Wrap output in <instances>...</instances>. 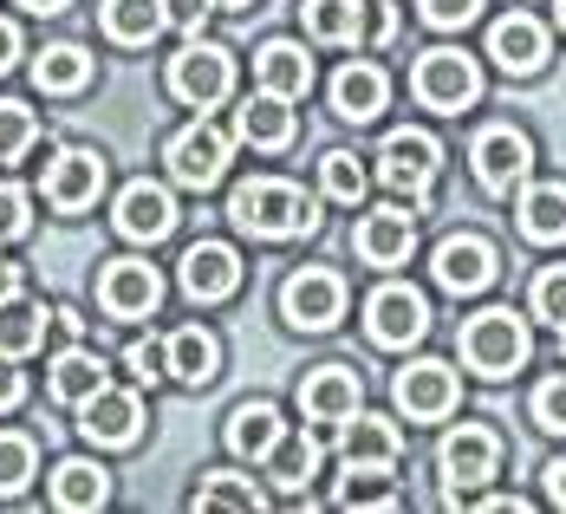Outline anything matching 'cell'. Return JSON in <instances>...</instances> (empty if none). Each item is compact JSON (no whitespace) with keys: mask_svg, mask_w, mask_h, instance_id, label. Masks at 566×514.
<instances>
[{"mask_svg":"<svg viewBox=\"0 0 566 514\" xmlns=\"http://www.w3.org/2000/svg\"><path fill=\"white\" fill-rule=\"evenodd\" d=\"M534 313L554 319V326H566V268H547V274L534 281Z\"/></svg>","mask_w":566,"mask_h":514,"instance_id":"cell-42","label":"cell"},{"mask_svg":"<svg viewBox=\"0 0 566 514\" xmlns=\"http://www.w3.org/2000/svg\"><path fill=\"white\" fill-rule=\"evenodd\" d=\"M339 502L345 508H403L397 489H371V482H339Z\"/></svg>","mask_w":566,"mask_h":514,"instance_id":"cell-44","label":"cell"},{"mask_svg":"<svg viewBox=\"0 0 566 514\" xmlns=\"http://www.w3.org/2000/svg\"><path fill=\"white\" fill-rule=\"evenodd\" d=\"M385 98H391V78H385L371 59L345 65L339 78H333V112H339L345 124H371V117L385 112Z\"/></svg>","mask_w":566,"mask_h":514,"instance_id":"cell-23","label":"cell"},{"mask_svg":"<svg viewBox=\"0 0 566 514\" xmlns=\"http://www.w3.org/2000/svg\"><path fill=\"white\" fill-rule=\"evenodd\" d=\"M98 189H105V157L98 150H59L53 164H46V202H53L59 216L92 209Z\"/></svg>","mask_w":566,"mask_h":514,"instance_id":"cell-14","label":"cell"},{"mask_svg":"<svg viewBox=\"0 0 566 514\" xmlns=\"http://www.w3.org/2000/svg\"><path fill=\"white\" fill-rule=\"evenodd\" d=\"M547 495H554V508H566V462L547 469Z\"/></svg>","mask_w":566,"mask_h":514,"instance_id":"cell-49","label":"cell"},{"mask_svg":"<svg viewBox=\"0 0 566 514\" xmlns=\"http://www.w3.org/2000/svg\"><path fill=\"white\" fill-rule=\"evenodd\" d=\"M410 92H417V105H430V112H469V105L482 98V72H475V59L469 53L437 46V53L417 59Z\"/></svg>","mask_w":566,"mask_h":514,"instance_id":"cell-4","label":"cell"},{"mask_svg":"<svg viewBox=\"0 0 566 514\" xmlns=\"http://www.w3.org/2000/svg\"><path fill=\"white\" fill-rule=\"evenodd\" d=\"M124 371H130L137 385H157V378H170V345L130 339V345H124Z\"/></svg>","mask_w":566,"mask_h":514,"instance_id":"cell-39","label":"cell"},{"mask_svg":"<svg viewBox=\"0 0 566 514\" xmlns=\"http://www.w3.org/2000/svg\"><path fill=\"white\" fill-rule=\"evenodd\" d=\"M319 462H326V437H281V450L261 462L281 489H306L313 475H319Z\"/></svg>","mask_w":566,"mask_h":514,"instance_id":"cell-34","label":"cell"},{"mask_svg":"<svg viewBox=\"0 0 566 514\" xmlns=\"http://www.w3.org/2000/svg\"><path fill=\"white\" fill-rule=\"evenodd\" d=\"M20 398H27V378H20V371H13V358L0 352V410H13Z\"/></svg>","mask_w":566,"mask_h":514,"instance_id":"cell-46","label":"cell"},{"mask_svg":"<svg viewBox=\"0 0 566 514\" xmlns=\"http://www.w3.org/2000/svg\"><path fill=\"white\" fill-rule=\"evenodd\" d=\"M234 137L254 144V150H286V144H293V112H286V98H274V92L241 98V112H234Z\"/></svg>","mask_w":566,"mask_h":514,"instance_id":"cell-24","label":"cell"},{"mask_svg":"<svg viewBox=\"0 0 566 514\" xmlns=\"http://www.w3.org/2000/svg\"><path fill=\"white\" fill-rule=\"evenodd\" d=\"M437 170H443V150H437V137H430V130H391V137L378 144V176H385V189L410 196V209H423V202H430Z\"/></svg>","mask_w":566,"mask_h":514,"instance_id":"cell-3","label":"cell"},{"mask_svg":"<svg viewBox=\"0 0 566 514\" xmlns=\"http://www.w3.org/2000/svg\"><path fill=\"white\" fill-rule=\"evenodd\" d=\"M13 59H20V27L0 20V72H13Z\"/></svg>","mask_w":566,"mask_h":514,"instance_id":"cell-47","label":"cell"},{"mask_svg":"<svg viewBox=\"0 0 566 514\" xmlns=\"http://www.w3.org/2000/svg\"><path fill=\"white\" fill-rule=\"evenodd\" d=\"M534 423H541V430H554V437H566V371H560V378H547V385L534 391Z\"/></svg>","mask_w":566,"mask_h":514,"instance_id":"cell-41","label":"cell"},{"mask_svg":"<svg viewBox=\"0 0 566 514\" xmlns=\"http://www.w3.org/2000/svg\"><path fill=\"white\" fill-rule=\"evenodd\" d=\"M33 462H40L33 437H20V430H0V495H20V489L33 482Z\"/></svg>","mask_w":566,"mask_h":514,"instance_id":"cell-37","label":"cell"},{"mask_svg":"<svg viewBox=\"0 0 566 514\" xmlns=\"http://www.w3.org/2000/svg\"><path fill=\"white\" fill-rule=\"evenodd\" d=\"M254 78H261V92H274V98H306L313 92V59L306 46H293V40H268L261 53H254Z\"/></svg>","mask_w":566,"mask_h":514,"instance_id":"cell-22","label":"cell"},{"mask_svg":"<svg viewBox=\"0 0 566 514\" xmlns=\"http://www.w3.org/2000/svg\"><path fill=\"white\" fill-rule=\"evenodd\" d=\"M345 313V281L339 274H326V268H300V274H286L281 286V319L293 333H333Z\"/></svg>","mask_w":566,"mask_h":514,"instance_id":"cell-7","label":"cell"},{"mask_svg":"<svg viewBox=\"0 0 566 514\" xmlns=\"http://www.w3.org/2000/svg\"><path fill=\"white\" fill-rule=\"evenodd\" d=\"M112 385V371H105V358L98 352H85V345H65L53 358V398L59 403H85L92 391H105Z\"/></svg>","mask_w":566,"mask_h":514,"instance_id":"cell-29","label":"cell"},{"mask_svg":"<svg viewBox=\"0 0 566 514\" xmlns=\"http://www.w3.org/2000/svg\"><path fill=\"white\" fill-rule=\"evenodd\" d=\"M319 182H326V196H333V202H358V196H365V164H358L352 150H326Z\"/></svg>","mask_w":566,"mask_h":514,"instance_id":"cell-38","label":"cell"},{"mask_svg":"<svg viewBox=\"0 0 566 514\" xmlns=\"http://www.w3.org/2000/svg\"><path fill=\"white\" fill-rule=\"evenodd\" d=\"M339 457L345 475H391L403 457V437L385 417H352V423H339Z\"/></svg>","mask_w":566,"mask_h":514,"instance_id":"cell-13","label":"cell"},{"mask_svg":"<svg viewBox=\"0 0 566 514\" xmlns=\"http://www.w3.org/2000/svg\"><path fill=\"white\" fill-rule=\"evenodd\" d=\"M234 286H241V254H234L228 241H196V248L182 254V293H189V300L216 306Z\"/></svg>","mask_w":566,"mask_h":514,"instance_id":"cell-19","label":"cell"},{"mask_svg":"<svg viewBox=\"0 0 566 514\" xmlns=\"http://www.w3.org/2000/svg\"><path fill=\"white\" fill-rule=\"evenodd\" d=\"M164 27H170L164 0H105V33L117 46H150Z\"/></svg>","mask_w":566,"mask_h":514,"instance_id":"cell-30","label":"cell"},{"mask_svg":"<svg viewBox=\"0 0 566 514\" xmlns=\"http://www.w3.org/2000/svg\"><path fill=\"white\" fill-rule=\"evenodd\" d=\"M514 216L527 241H566V182H521Z\"/></svg>","mask_w":566,"mask_h":514,"instance_id":"cell-27","label":"cell"},{"mask_svg":"<svg viewBox=\"0 0 566 514\" xmlns=\"http://www.w3.org/2000/svg\"><path fill=\"white\" fill-rule=\"evenodd\" d=\"M176 229V202L164 182H130L124 196H117V234H130V241H164Z\"/></svg>","mask_w":566,"mask_h":514,"instance_id":"cell-21","label":"cell"},{"mask_svg":"<svg viewBox=\"0 0 566 514\" xmlns=\"http://www.w3.org/2000/svg\"><path fill=\"white\" fill-rule=\"evenodd\" d=\"M358 403H365V378H358L352 365H319V371H306V385H300V410H306V423H319V430L352 423Z\"/></svg>","mask_w":566,"mask_h":514,"instance_id":"cell-10","label":"cell"},{"mask_svg":"<svg viewBox=\"0 0 566 514\" xmlns=\"http://www.w3.org/2000/svg\"><path fill=\"white\" fill-rule=\"evenodd\" d=\"M157 300H164V281H157L150 261H112V268L98 274V306H105L112 319H150Z\"/></svg>","mask_w":566,"mask_h":514,"instance_id":"cell-12","label":"cell"},{"mask_svg":"<svg viewBox=\"0 0 566 514\" xmlns=\"http://www.w3.org/2000/svg\"><path fill=\"white\" fill-rule=\"evenodd\" d=\"M33 85L40 92H85L92 85V53L85 46H46V53L33 59Z\"/></svg>","mask_w":566,"mask_h":514,"instance_id":"cell-33","label":"cell"},{"mask_svg":"<svg viewBox=\"0 0 566 514\" xmlns=\"http://www.w3.org/2000/svg\"><path fill=\"white\" fill-rule=\"evenodd\" d=\"M469 164H475V182L489 189V196H514L527 170H534V144H527V130H514V124H489L475 144H469Z\"/></svg>","mask_w":566,"mask_h":514,"instance_id":"cell-6","label":"cell"},{"mask_svg":"<svg viewBox=\"0 0 566 514\" xmlns=\"http://www.w3.org/2000/svg\"><path fill=\"white\" fill-rule=\"evenodd\" d=\"M462 365L482 371V378H509L527 365V326L514 319L509 306H489L462 326Z\"/></svg>","mask_w":566,"mask_h":514,"instance_id":"cell-2","label":"cell"},{"mask_svg":"<svg viewBox=\"0 0 566 514\" xmlns=\"http://www.w3.org/2000/svg\"><path fill=\"white\" fill-rule=\"evenodd\" d=\"M228 216L234 229L254 234V241H286V234H313L319 229V202L306 189H293L281 176H254L228 196Z\"/></svg>","mask_w":566,"mask_h":514,"instance_id":"cell-1","label":"cell"},{"mask_svg":"<svg viewBox=\"0 0 566 514\" xmlns=\"http://www.w3.org/2000/svg\"><path fill=\"white\" fill-rule=\"evenodd\" d=\"M228 150H234V137H228L222 124H189V130L170 137L164 164H170V176L182 182V189H209V182H222Z\"/></svg>","mask_w":566,"mask_h":514,"instance_id":"cell-8","label":"cell"},{"mask_svg":"<svg viewBox=\"0 0 566 514\" xmlns=\"http://www.w3.org/2000/svg\"><path fill=\"white\" fill-rule=\"evenodd\" d=\"M560 333H566V326H560Z\"/></svg>","mask_w":566,"mask_h":514,"instance_id":"cell-54","label":"cell"},{"mask_svg":"<svg viewBox=\"0 0 566 514\" xmlns=\"http://www.w3.org/2000/svg\"><path fill=\"white\" fill-rule=\"evenodd\" d=\"M46 326H53V313L40 306V300H0V352L7 358H33L40 345H46Z\"/></svg>","mask_w":566,"mask_h":514,"instance_id":"cell-28","label":"cell"},{"mask_svg":"<svg viewBox=\"0 0 566 514\" xmlns=\"http://www.w3.org/2000/svg\"><path fill=\"white\" fill-rule=\"evenodd\" d=\"M196 508H228V514H254L261 508V489L248 482V475H202V489H196Z\"/></svg>","mask_w":566,"mask_h":514,"instance_id":"cell-35","label":"cell"},{"mask_svg":"<svg viewBox=\"0 0 566 514\" xmlns=\"http://www.w3.org/2000/svg\"><path fill=\"white\" fill-rule=\"evenodd\" d=\"M489 59L514 72V78H534L541 65H547V27L534 20V13H509V20H495L489 27Z\"/></svg>","mask_w":566,"mask_h":514,"instance_id":"cell-18","label":"cell"},{"mask_svg":"<svg viewBox=\"0 0 566 514\" xmlns=\"http://www.w3.org/2000/svg\"><path fill=\"white\" fill-rule=\"evenodd\" d=\"M554 13H560V27H566V0H554Z\"/></svg>","mask_w":566,"mask_h":514,"instance_id":"cell-53","label":"cell"},{"mask_svg":"<svg viewBox=\"0 0 566 514\" xmlns=\"http://www.w3.org/2000/svg\"><path fill=\"white\" fill-rule=\"evenodd\" d=\"M27 229H33V202H27V189H20V182H0V241H20Z\"/></svg>","mask_w":566,"mask_h":514,"instance_id":"cell-40","label":"cell"},{"mask_svg":"<svg viewBox=\"0 0 566 514\" xmlns=\"http://www.w3.org/2000/svg\"><path fill=\"white\" fill-rule=\"evenodd\" d=\"M216 7H228V13H234V7H248V0H216Z\"/></svg>","mask_w":566,"mask_h":514,"instance_id":"cell-52","label":"cell"},{"mask_svg":"<svg viewBox=\"0 0 566 514\" xmlns=\"http://www.w3.org/2000/svg\"><path fill=\"white\" fill-rule=\"evenodd\" d=\"M300 13H306V33L319 46H358L365 40V7L358 0H306Z\"/></svg>","mask_w":566,"mask_h":514,"instance_id":"cell-32","label":"cell"},{"mask_svg":"<svg viewBox=\"0 0 566 514\" xmlns=\"http://www.w3.org/2000/svg\"><path fill=\"white\" fill-rule=\"evenodd\" d=\"M286 423L274 403H234V417H228V450L248 462H268L274 450H281Z\"/></svg>","mask_w":566,"mask_h":514,"instance_id":"cell-25","label":"cell"},{"mask_svg":"<svg viewBox=\"0 0 566 514\" xmlns=\"http://www.w3.org/2000/svg\"><path fill=\"white\" fill-rule=\"evenodd\" d=\"M209 7H216V0H164V13H170V27H182V33H196Z\"/></svg>","mask_w":566,"mask_h":514,"instance_id":"cell-45","label":"cell"},{"mask_svg":"<svg viewBox=\"0 0 566 514\" xmlns=\"http://www.w3.org/2000/svg\"><path fill=\"white\" fill-rule=\"evenodd\" d=\"M495 469H502V437L489 423H462V430L443 437V450H437V475H443L450 502H462L469 489H482Z\"/></svg>","mask_w":566,"mask_h":514,"instance_id":"cell-5","label":"cell"},{"mask_svg":"<svg viewBox=\"0 0 566 514\" xmlns=\"http://www.w3.org/2000/svg\"><path fill=\"white\" fill-rule=\"evenodd\" d=\"M40 137V117L27 112L20 98H0V164H20Z\"/></svg>","mask_w":566,"mask_h":514,"instance_id":"cell-36","label":"cell"},{"mask_svg":"<svg viewBox=\"0 0 566 514\" xmlns=\"http://www.w3.org/2000/svg\"><path fill=\"white\" fill-rule=\"evenodd\" d=\"M105 502H112V475H105L98 462L72 457V462H59L53 469V508L92 514V508H105Z\"/></svg>","mask_w":566,"mask_h":514,"instance_id":"cell-26","label":"cell"},{"mask_svg":"<svg viewBox=\"0 0 566 514\" xmlns=\"http://www.w3.org/2000/svg\"><path fill=\"white\" fill-rule=\"evenodd\" d=\"M397 403H403L417 423L450 417L455 410V371L443 365V358H417V365H403V371H397Z\"/></svg>","mask_w":566,"mask_h":514,"instance_id":"cell-17","label":"cell"},{"mask_svg":"<svg viewBox=\"0 0 566 514\" xmlns=\"http://www.w3.org/2000/svg\"><path fill=\"white\" fill-rule=\"evenodd\" d=\"M417 13H423L430 27H469V20L482 13V0H417Z\"/></svg>","mask_w":566,"mask_h":514,"instance_id":"cell-43","label":"cell"},{"mask_svg":"<svg viewBox=\"0 0 566 514\" xmlns=\"http://www.w3.org/2000/svg\"><path fill=\"white\" fill-rule=\"evenodd\" d=\"M78 430L92 437V443H105V450H124V443H137V430H144V403L137 391H92V398L78 403Z\"/></svg>","mask_w":566,"mask_h":514,"instance_id":"cell-15","label":"cell"},{"mask_svg":"<svg viewBox=\"0 0 566 514\" xmlns=\"http://www.w3.org/2000/svg\"><path fill=\"white\" fill-rule=\"evenodd\" d=\"M216 365H222V345H216V333H202V326H182L170 339V378L176 385H209L216 378Z\"/></svg>","mask_w":566,"mask_h":514,"instance_id":"cell-31","label":"cell"},{"mask_svg":"<svg viewBox=\"0 0 566 514\" xmlns=\"http://www.w3.org/2000/svg\"><path fill=\"white\" fill-rule=\"evenodd\" d=\"M13 293H20V268H7V261H0V300H13Z\"/></svg>","mask_w":566,"mask_h":514,"instance_id":"cell-50","label":"cell"},{"mask_svg":"<svg viewBox=\"0 0 566 514\" xmlns=\"http://www.w3.org/2000/svg\"><path fill=\"white\" fill-rule=\"evenodd\" d=\"M20 7H33V13H59L65 0H20Z\"/></svg>","mask_w":566,"mask_h":514,"instance_id":"cell-51","label":"cell"},{"mask_svg":"<svg viewBox=\"0 0 566 514\" xmlns=\"http://www.w3.org/2000/svg\"><path fill=\"white\" fill-rule=\"evenodd\" d=\"M352 248H358V261H371V268H397V261H410V248H417V209H371L358 234H352Z\"/></svg>","mask_w":566,"mask_h":514,"instance_id":"cell-16","label":"cell"},{"mask_svg":"<svg viewBox=\"0 0 566 514\" xmlns=\"http://www.w3.org/2000/svg\"><path fill=\"white\" fill-rule=\"evenodd\" d=\"M495 281V248L482 234H450L437 248V286L443 293H482Z\"/></svg>","mask_w":566,"mask_h":514,"instance_id":"cell-20","label":"cell"},{"mask_svg":"<svg viewBox=\"0 0 566 514\" xmlns=\"http://www.w3.org/2000/svg\"><path fill=\"white\" fill-rule=\"evenodd\" d=\"M365 33H371V40L385 46V40H391V33H397V13H391V7H378V13L365 20Z\"/></svg>","mask_w":566,"mask_h":514,"instance_id":"cell-48","label":"cell"},{"mask_svg":"<svg viewBox=\"0 0 566 514\" xmlns=\"http://www.w3.org/2000/svg\"><path fill=\"white\" fill-rule=\"evenodd\" d=\"M228 85H234V59L222 46H182L170 59V92L182 105H196V112H209V105H222Z\"/></svg>","mask_w":566,"mask_h":514,"instance_id":"cell-11","label":"cell"},{"mask_svg":"<svg viewBox=\"0 0 566 514\" xmlns=\"http://www.w3.org/2000/svg\"><path fill=\"white\" fill-rule=\"evenodd\" d=\"M365 326H371V339L378 345H417L430 333V306H423V293L403 281H385L371 300H365Z\"/></svg>","mask_w":566,"mask_h":514,"instance_id":"cell-9","label":"cell"}]
</instances>
